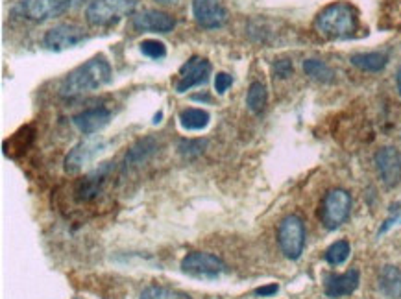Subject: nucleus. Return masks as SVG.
I'll use <instances>...</instances> for the list:
<instances>
[{"label": "nucleus", "mask_w": 401, "mask_h": 299, "mask_svg": "<svg viewBox=\"0 0 401 299\" xmlns=\"http://www.w3.org/2000/svg\"><path fill=\"white\" fill-rule=\"evenodd\" d=\"M211 72V63L200 56H192L179 71V80L176 83V93H185L192 89L194 85H200L207 81Z\"/></svg>", "instance_id": "9d476101"}, {"label": "nucleus", "mask_w": 401, "mask_h": 299, "mask_svg": "<svg viewBox=\"0 0 401 299\" xmlns=\"http://www.w3.org/2000/svg\"><path fill=\"white\" fill-rule=\"evenodd\" d=\"M192 15L198 26L217 30L227 23V9L220 0H192Z\"/></svg>", "instance_id": "6e6552de"}, {"label": "nucleus", "mask_w": 401, "mask_h": 299, "mask_svg": "<svg viewBox=\"0 0 401 299\" xmlns=\"http://www.w3.org/2000/svg\"><path fill=\"white\" fill-rule=\"evenodd\" d=\"M72 0H23L19 11L30 21H49L59 17L71 8Z\"/></svg>", "instance_id": "0eeeda50"}, {"label": "nucleus", "mask_w": 401, "mask_h": 299, "mask_svg": "<svg viewBox=\"0 0 401 299\" xmlns=\"http://www.w3.org/2000/svg\"><path fill=\"white\" fill-rule=\"evenodd\" d=\"M267 87H264L261 81H254V83L250 85V89H248V94H246V106H248V109H250L252 113H255V115H259V113L267 108Z\"/></svg>", "instance_id": "412c9836"}, {"label": "nucleus", "mask_w": 401, "mask_h": 299, "mask_svg": "<svg viewBox=\"0 0 401 299\" xmlns=\"http://www.w3.org/2000/svg\"><path fill=\"white\" fill-rule=\"evenodd\" d=\"M135 9V0H93L85 17L91 26H113Z\"/></svg>", "instance_id": "7ed1b4c3"}, {"label": "nucleus", "mask_w": 401, "mask_h": 299, "mask_svg": "<svg viewBox=\"0 0 401 299\" xmlns=\"http://www.w3.org/2000/svg\"><path fill=\"white\" fill-rule=\"evenodd\" d=\"M134 28L137 31H157V34H169L174 30L176 21L172 15L165 11H157V9H147L141 11L132 21Z\"/></svg>", "instance_id": "ddd939ff"}, {"label": "nucleus", "mask_w": 401, "mask_h": 299, "mask_svg": "<svg viewBox=\"0 0 401 299\" xmlns=\"http://www.w3.org/2000/svg\"><path fill=\"white\" fill-rule=\"evenodd\" d=\"M375 166H377L379 178L388 188H394L401 181V157L396 148H381L375 153Z\"/></svg>", "instance_id": "9b49d317"}, {"label": "nucleus", "mask_w": 401, "mask_h": 299, "mask_svg": "<svg viewBox=\"0 0 401 299\" xmlns=\"http://www.w3.org/2000/svg\"><path fill=\"white\" fill-rule=\"evenodd\" d=\"M279 290V286L277 285H267V286H261L255 290V295H261V298H268V295H274L276 292Z\"/></svg>", "instance_id": "c756f323"}, {"label": "nucleus", "mask_w": 401, "mask_h": 299, "mask_svg": "<svg viewBox=\"0 0 401 299\" xmlns=\"http://www.w3.org/2000/svg\"><path fill=\"white\" fill-rule=\"evenodd\" d=\"M139 49H141V52H143L147 58H152V59H163L167 56L165 43H161V41L157 39L143 41V43L139 45Z\"/></svg>", "instance_id": "a878e982"}, {"label": "nucleus", "mask_w": 401, "mask_h": 299, "mask_svg": "<svg viewBox=\"0 0 401 299\" xmlns=\"http://www.w3.org/2000/svg\"><path fill=\"white\" fill-rule=\"evenodd\" d=\"M107 172H109V163L100 166L99 170H94L93 174L85 176V178L80 181V185H78V188H76L78 198L84 201H89L93 200V198L99 196L100 188H102L104 181H106L107 178Z\"/></svg>", "instance_id": "f3484780"}, {"label": "nucleus", "mask_w": 401, "mask_h": 299, "mask_svg": "<svg viewBox=\"0 0 401 299\" xmlns=\"http://www.w3.org/2000/svg\"><path fill=\"white\" fill-rule=\"evenodd\" d=\"M352 253V248H350V242L348 240H339L331 244L330 248L326 250V260L331 264V266H340L342 263H346Z\"/></svg>", "instance_id": "b1692460"}, {"label": "nucleus", "mask_w": 401, "mask_h": 299, "mask_svg": "<svg viewBox=\"0 0 401 299\" xmlns=\"http://www.w3.org/2000/svg\"><path fill=\"white\" fill-rule=\"evenodd\" d=\"M209 113L204 111V109L189 108L179 113V124H182L183 130H204L205 126L209 124Z\"/></svg>", "instance_id": "6ab92c4d"}, {"label": "nucleus", "mask_w": 401, "mask_h": 299, "mask_svg": "<svg viewBox=\"0 0 401 299\" xmlns=\"http://www.w3.org/2000/svg\"><path fill=\"white\" fill-rule=\"evenodd\" d=\"M303 71L312 80L322 81V83H331L335 80V72L330 65H326L324 61H318V59H307L303 61Z\"/></svg>", "instance_id": "4be33fe9"}, {"label": "nucleus", "mask_w": 401, "mask_h": 299, "mask_svg": "<svg viewBox=\"0 0 401 299\" xmlns=\"http://www.w3.org/2000/svg\"><path fill=\"white\" fill-rule=\"evenodd\" d=\"M379 292L387 299H401V270L388 264L381 268L377 277Z\"/></svg>", "instance_id": "dca6fc26"}, {"label": "nucleus", "mask_w": 401, "mask_h": 299, "mask_svg": "<svg viewBox=\"0 0 401 299\" xmlns=\"http://www.w3.org/2000/svg\"><path fill=\"white\" fill-rule=\"evenodd\" d=\"M361 283L359 270H350L346 273H327L324 277V292L327 298H344L357 290V286Z\"/></svg>", "instance_id": "4468645a"}, {"label": "nucleus", "mask_w": 401, "mask_h": 299, "mask_svg": "<svg viewBox=\"0 0 401 299\" xmlns=\"http://www.w3.org/2000/svg\"><path fill=\"white\" fill-rule=\"evenodd\" d=\"M232 83H233V78L229 76V74H226V72H219L217 78H214V89H217V93L219 94L226 93V91L232 87Z\"/></svg>", "instance_id": "cd10ccee"}, {"label": "nucleus", "mask_w": 401, "mask_h": 299, "mask_svg": "<svg viewBox=\"0 0 401 299\" xmlns=\"http://www.w3.org/2000/svg\"><path fill=\"white\" fill-rule=\"evenodd\" d=\"M157 2H161V4H172L176 0H157Z\"/></svg>", "instance_id": "2f4dec72"}, {"label": "nucleus", "mask_w": 401, "mask_h": 299, "mask_svg": "<svg viewBox=\"0 0 401 299\" xmlns=\"http://www.w3.org/2000/svg\"><path fill=\"white\" fill-rule=\"evenodd\" d=\"M277 244L287 259L296 260L302 257L305 248V225L299 216L289 215L281 220L277 229Z\"/></svg>", "instance_id": "20e7f679"}, {"label": "nucleus", "mask_w": 401, "mask_h": 299, "mask_svg": "<svg viewBox=\"0 0 401 299\" xmlns=\"http://www.w3.org/2000/svg\"><path fill=\"white\" fill-rule=\"evenodd\" d=\"M292 71H294V67H292V61H289V59H279V61L274 63V74L281 78V80L289 78Z\"/></svg>", "instance_id": "bb28decb"}, {"label": "nucleus", "mask_w": 401, "mask_h": 299, "mask_svg": "<svg viewBox=\"0 0 401 299\" xmlns=\"http://www.w3.org/2000/svg\"><path fill=\"white\" fill-rule=\"evenodd\" d=\"M205 144H207V141H202V138H194V141L192 138H183L182 143L178 144V150L183 157L192 159V157L200 156L204 152Z\"/></svg>", "instance_id": "393cba45"}, {"label": "nucleus", "mask_w": 401, "mask_h": 299, "mask_svg": "<svg viewBox=\"0 0 401 299\" xmlns=\"http://www.w3.org/2000/svg\"><path fill=\"white\" fill-rule=\"evenodd\" d=\"M388 56L383 52H366V54H353L352 65L365 72H379L387 67Z\"/></svg>", "instance_id": "a211bd4d"}, {"label": "nucleus", "mask_w": 401, "mask_h": 299, "mask_svg": "<svg viewBox=\"0 0 401 299\" xmlns=\"http://www.w3.org/2000/svg\"><path fill=\"white\" fill-rule=\"evenodd\" d=\"M397 223H401V206H397L396 209L392 207V215H390V218L383 223V228L379 229L377 235H383V233H387L388 229L394 228V225H397Z\"/></svg>", "instance_id": "c85d7f7f"}, {"label": "nucleus", "mask_w": 401, "mask_h": 299, "mask_svg": "<svg viewBox=\"0 0 401 299\" xmlns=\"http://www.w3.org/2000/svg\"><path fill=\"white\" fill-rule=\"evenodd\" d=\"M112 78L113 71L109 61L104 56H94L89 61H85L84 65L69 72L67 78L63 80L61 87H59V94L65 98L84 96V94L102 89L104 85L112 81Z\"/></svg>", "instance_id": "f257e3e1"}, {"label": "nucleus", "mask_w": 401, "mask_h": 299, "mask_svg": "<svg viewBox=\"0 0 401 299\" xmlns=\"http://www.w3.org/2000/svg\"><path fill=\"white\" fill-rule=\"evenodd\" d=\"M109 121H112V113L104 108L87 109V111L72 116V124L84 135L99 133L100 130H104L109 124Z\"/></svg>", "instance_id": "2eb2a0df"}, {"label": "nucleus", "mask_w": 401, "mask_h": 299, "mask_svg": "<svg viewBox=\"0 0 401 299\" xmlns=\"http://www.w3.org/2000/svg\"><path fill=\"white\" fill-rule=\"evenodd\" d=\"M396 83H397V91H400V96H401V69L397 71V74H396Z\"/></svg>", "instance_id": "7c9ffc66"}, {"label": "nucleus", "mask_w": 401, "mask_h": 299, "mask_svg": "<svg viewBox=\"0 0 401 299\" xmlns=\"http://www.w3.org/2000/svg\"><path fill=\"white\" fill-rule=\"evenodd\" d=\"M157 150V144L154 138L147 137L141 138L135 146H132V150L126 156V165H141L143 161H147L148 157Z\"/></svg>", "instance_id": "aec40b11"}, {"label": "nucleus", "mask_w": 401, "mask_h": 299, "mask_svg": "<svg viewBox=\"0 0 401 299\" xmlns=\"http://www.w3.org/2000/svg\"><path fill=\"white\" fill-rule=\"evenodd\" d=\"M315 28L326 39H350L359 30V14L348 2H333L317 15Z\"/></svg>", "instance_id": "f03ea898"}, {"label": "nucleus", "mask_w": 401, "mask_h": 299, "mask_svg": "<svg viewBox=\"0 0 401 299\" xmlns=\"http://www.w3.org/2000/svg\"><path fill=\"white\" fill-rule=\"evenodd\" d=\"M182 270L187 275L198 277V279H217L220 273L226 272V264L213 253L192 251L183 257Z\"/></svg>", "instance_id": "423d86ee"}, {"label": "nucleus", "mask_w": 401, "mask_h": 299, "mask_svg": "<svg viewBox=\"0 0 401 299\" xmlns=\"http://www.w3.org/2000/svg\"><path fill=\"white\" fill-rule=\"evenodd\" d=\"M81 41H85V34L80 26H76V24H59V26L46 31L43 43H45L49 50L61 52V50L72 49Z\"/></svg>", "instance_id": "f8f14e48"}, {"label": "nucleus", "mask_w": 401, "mask_h": 299, "mask_svg": "<svg viewBox=\"0 0 401 299\" xmlns=\"http://www.w3.org/2000/svg\"><path fill=\"white\" fill-rule=\"evenodd\" d=\"M352 211V196L344 188H333L326 194L320 207V220L326 229L340 228L350 216Z\"/></svg>", "instance_id": "39448f33"}, {"label": "nucleus", "mask_w": 401, "mask_h": 299, "mask_svg": "<svg viewBox=\"0 0 401 299\" xmlns=\"http://www.w3.org/2000/svg\"><path fill=\"white\" fill-rule=\"evenodd\" d=\"M106 150V141L102 138H85L81 143L72 148L69 156L65 157V170L69 174H78L87 163H91L94 157Z\"/></svg>", "instance_id": "1a4fd4ad"}, {"label": "nucleus", "mask_w": 401, "mask_h": 299, "mask_svg": "<svg viewBox=\"0 0 401 299\" xmlns=\"http://www.w3.org/2000/svg\"><path fill=\"white\" fill-rule=\"evenodd\" d=\"M139 299H191V295L185 294V292L174 290V288H169V286L154 285L144 288Z\"/></svg>", "instance_id": "5701e85b"}]
</instances>
